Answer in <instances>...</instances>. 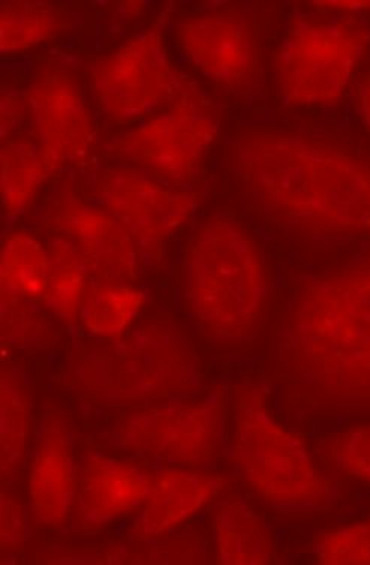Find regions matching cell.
I'll use <instances>...</instances> for the list:
<instances>
[{"label":"cell","mask_w":370,"mask_h":565,"mask_svg":"<svg viewBox=\"0 0 370 565\" xmlns=\"http://www.w3.org/2000/svg\"><path fill=\"white\" fill-rule=\"evenodd\" d=\"M232 163L245 194L274 222L323 236H370V161L294 132L241 137Z\"/></svg>","instance_id":"6da1fadb"},{"label":"cell","mask_w":370,"mask_h":565,"mask_svg":"<svg viewBox=\"0 0 370 565\" xmlns=\"http://www.w3.org/2000/svg\"><path fill=\"white\" fill-rule=\"evenodd\" d=\"M285 332L299 381L332 401L370 406V253L307 282Z\"/></svg>","instance_id":"7a4b0ae2"},{"label":"cell","mask_w":370,"mask_h":565,"mask_svg":"<svg viewBox=\"0 0 370 565\" xmlns=\"http://www.w3.org/2000/svg\"><path fill=\"white\" fill-rule=\"evenodd\" d=\"M186 297L208 335L234 342L251 335L267 310L269 274L260 245L239 222L208 220L186 256Z\"/></svg>","instance_id":"3957f363"},{"label":"cell","mask_w":370,"mask_h":565,"mask_svg":"<svg viewBox=\"0 0 370 565\" xmlns=\"http://www.w3.org/2000/svg\"><path fill=\"white\" fill-rule=\"evenodd\" d=\"M232 462L241 480L262 501L281 510L315 511L335 500V489L305 443L252 394L236 411Z\"/></svg>","instance_id":"277c9868"},{"label":"cell","mask_w":370,"mask_h":565,"mask_svg":"<svg viewBox=\"0 0 370 565\" xmlns=\"http://www.w3.org/2000/svg\"><path fill=\"white\" fill-rule=\"evenodd\" d=\"M370 43L355 20H303L289 29L274 60L278 94L290 106H327L347 93Z\"/></svg>","instance_id":"5b68a950"},{"label":"cell","mask_w":370,"mask_h":565,"mask_svg":"<svg viewBox=\"0 0 370 565\" xmlns=\"http://www.w3.org/2000/svg\"><path fill=\"white\" fill-rule=\"evenodd\" d=\"M197 377L189 349L158 328L116 339L114 347L86 355L76 367V381L87 393L115 402L170 396L191 388Z\"/></svg>","instance_id":"8992f818"},{"label":"cell","mask_w":370,"mask_h":565,"mask_svg":"<svg viewBox=\"0 0 370 565\" xmlns=\"http://www.w3.org/2000/svg\"><path fill=\"white\" fill-rule=\"evenodd\" d=\"M219 131L213 104L184 82L163 114L120 136L112 151L166 184L182 185L201 169Z\"/></svg>","instance_id":"52a82bcc"},{"label":"cell","mask_w":370,"mask_h":565,"mask_svg":"<svg viewBox=\"0 0 370 565\" xmlns=\"http://www.w3.org/2000/svg\"><path fill=\"white\" fill-rule=\"evenodd\" d=\"M182 85L168 45L156 31L131 36L93 71L99 109L118 124H135L168 109Z\"/></svg>","instance_id":"ba28073f"},{"label":"cell","mask_w":370,"mask_h":565,"mask_svg":"<svg viewBox=\"0 0 370 565\" xmlns=\"http://www.w3.org/2000/svg\"><path fill=\"white\" fill-rule=\"evenodd\" d=\"M223 439V409L218 398L175 402L128 415L116 430L120 447L156 462L203 468Z\"/></svg>","instance_id":"9c48e42d"},{"label":"cell","mask_w":370,"mask_h":565,"mask_svg":"<svg viewBox=\"0 0 370 565\" xmlns=\"http://www.w3.org/2000/svg\"><path fill=\"white\" fill-rule=\"evenodd\" d=\"M97 193L103 210L126 228L140 255L151 259L161 256L197 207V199L189 191L169 186L139 169L103 173Z\"/></svg>","instance_id":"30bf717a"},{"label":"cell","mask_w":370,"mask_h":565,"mask_svg":"<svg viewBox=\"0 0 370 565\" xmlns=\"http://www.w3.org/2000/svg\"><path fill=\"white\" fill-rule=\"evenodd\" d=\"M47 226L77 253L91 280L127 285L137 280L142 255L126 228L103 207L66 198L50 210Z\"/></svg>","instance_id":"8fae6325"},{"label":"cell","mask_w":370,"mask_h":565,"mask_svg":"<svg viewBox=\"0 0 370 565\" xmlns=\"http://www.w3.org/2000/svg\"><path fill=\"white\" fill-rule=\"evenodd\" d=\"M27 102L40 148L53 170L93 148L95 122L81 86L62 70H44L29 85Z\"/></svg>","instance_id":"7c38bea8"},{"label":"cell","mask_w":370,"mask_h":565,"mask_svg":"<svg viewBox=\"0 0 370 565\" xmlns=\"http://www.w3.org/2000/svg\"><path fill=\"white\" fill-rule=\"evenodd\" d=\"M177 43L215 85L243 90L255 81L260 65L256 36L240 17L228 12L191 17L178 28Z\"/></svg>","instance_id":"4fadbf2b"},{"label":"cell","mask_w":370,"mask_h":565,"mask_svg":"<svg viewBox=\"0 0 370 565\" xmlns=\"http://www.w3.org/2000/svg\"><path fill=\"white\" fill-rule=\"evenodd\" d=\"M78 479L72 436L60 415L50 414L36 436L28 492L36 521L61 526L76 509Z\"/></svg>","instance_id":"5bb4252c"},{"label":"cell","mask_w":370,"mask_h":565,"mask_svg":"<svg viewBox=\"0 0 370 565\" xmlns=\"http://www.w3.org/2000/svg\"><path fill=\"white\" fill-rule=\"evenodd\" d=\"M152 480L142 468L127 460L87 456L78 479V522L89 530H98L139 510L147 501Z\"/></svg>","instance_id":"9a60e30c"},{"label":"cell","mask_w":370,"mask_h":565,"mask_svg":"<svg viewBox=\"0 0 370 565\" xmlns=\"http://www.w3.org/2000/svg\"><path fill=\"white\" fill-rule=\"evenodd\" d=\"M226 488L220 473L202 468H173L154 477L151 490L137 519L136 534L160 537L184 525L190 518L218 500Z\"/></svg>","instance_id":"2e32d148"},{"label":"cell","mask_w":370,"mask_h":565,"mask_svg":"<svg viewBox=\"0 0 370 565\" xmlns=\"http://www.w3.org/2000/svg\"><path fill=\"white\" fill-rule=\"evenodd\" d=\"M213 542L215 563L220 565H267L276 561L272 533L244 501L220 505Z\"/></svg>","instance_id":"e0dca14e"},{"label":"cell","mask_w":370,"mask_h":565,"mask_svg":"<svg viewBox=\"0 0 370 565\" xmlns=\"http://www.w3.org/2000/svg\"><path fill=\"white\" fill-rule=\"evenodd\" d=\"M52 170L39 143L28 139L8 140L0 153V190L7 214L27 211Z\"/></svg>","instance_id":"ac0fdd59"},{"label":"cell","mask_w":370,"mask_h":565,"mask_svg":"<svg viewBox=\"0 0 370 565\" xmlns=\"http://www.w3.org/2000/svg\"><path fill=\"white\" fill-rule=\"evenodd\" d=\"M49 271L44 302L65 326L81 321L91 276L77 253L62 239L47 247Z\"/></svg>","instance_id":"d6986e66"},{"label":"cell","mask_w":370,"mask_h":565,"mask_svg":"<svg viewBox=\"0 0 370 565\" xmlns=\"http://www.w3.org/2000/svg\"><path fill=\"white\" fill-rule=\"evenodd\" d=\"M144 305L142 290L133 285L93 280L83 302L82 321L98 338H120L136 321Z\"/></svg>","instance_id":"ffe728a7"},{"label":"cell","mask_w":370,"mask_h":565,"mask_svg":"<svg viewBox=\"0 0 370 565\" xmlns=\"http://www.w3.org/2000/svg\"><path fill=\"white\" fill-rule=\"evenodd\" d=\"M47 248L24 232L8 234L2 244V289L28 299H43L47 286Z\"/></svg>","instance_id":"44dd1931"},{"label":"cell","mask_w":370,"mask_h":565,"mask_svg":"<svg viewBox=\"0 0 370 565\" xmlns=\"http://www.w3.org/2000/svg\"><path fill=\"white\" fill-rule=\"evenodd\" d=\"M0 462H2V481L12 479L23 460L29 439H31L32 419L31 401L19 376L12 372L2 373L0 382Z\"/></svg>","instance_id":"7402d4cb"},{"label":"cell","mask_w":370,"mask_h":565,"mask_svg":"<svg viewBox=\"0 0 370 565\" xmlns=\"http://www.w3.org/2000/svg\"><path fill=\"white\" fill-rule=\"evenodd\" d=\"M61 29V19L52 7L36 2H3L0 11V50L24 52L47 43Z\"/></svg>","instance_id":"603a6c76"},{"label":"cell","mask_w":370,"mask_h":565,"mask_svg":"<svg viewBox=\"0 0 370 565\" xmlns=\"http://www.w3.org/2000/svg\"><path fill=\"white\" fill-rule=\"evenodd\" d=\"M315 559L324 565H370V521L319 535Z\"/></svg>","instance_id":"cb8c5ba5"},{"label":"cell","mask_w":370,"mask_h":565,"mask_svg":"<svg viewBox=\"0 0 370 565\" xmlns=\"http://www.w3.org/2000/svg\"><path fill=\"white\" fill-rule=\"evenodd\" d=\"M328 456L345 477L370 486V423L336 436L328 447Z\"/></svg>","instance_id":"d4e9b609"},{"label":"cell","mask_w":370,"mask_h":565,"mask_svg":"<svg viewBox=\"0 0 370 565\" xmlns=\"http://www.w3.org/2000/svg\"><path fill=\"white\" fill-rule=\"evenodd\" d=\"M2 294V338L8 334L11 340L23 342L39 326L35 313L24 305L23 298L19 295L3 289Z\"/></svg>","instance_id":"484cf974"},{"label":"cell","mask_w":370,"mask_h":565,"mask_svg":"<svg viewBox=\"0 0 370 565\" xmlns=\"http://www.w3.org/2000/svg\"><path fill=\"white\" fill-rule=\"evenodd\" d=\"M24 511L11 494L2 492V527H0V546L2 551H12L24 540Z\"/></svg>","instance_id":"4316f807"},{"label":"cell","mask_w":370,"mask_h":565,"mask_svg":"<svg viewBox=\"0 0 370 565\" xmlns=\"http://www.w3.org/2000/svg\"><path fill=\"white\" fill-rule=\"evenodd\" d=\"M357 104H359L361 119L370 130V77L361 81L359 93H357Z\"/></svg>","instance_id":"83f0119b"},{"label":"cell","mask_w":370,"mask_h":565,"mask_svg":"<svg viewBox=\"0 0 370 565\" xmlns=\"http://www.w3.org/2000/svg\"><path fill=\"white\" fill-rule=\"evenodd\" d=\"M316 6H323L328 10L361 11L370 10V0H366V2H359V0H352V2H318Z\"/></svg>","instance_id":"f1b7e54d"}]
</instances>
